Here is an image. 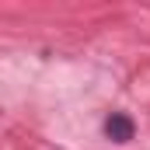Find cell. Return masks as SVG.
<instances>
[{
	"mask_svg": "<svg viewBox=\"0 0 150 150\" xmlns=\"http://www.w3.org/2000/svg\"><path fill=\"white\" fill-rule=\"evenodd\" d=\"M105 136L112 140V143H129L133 136H136V122L129 119V115H122V112H112L108 119H105Z\"/></svg>",
	"mask_w": 150,
	"mask_h": 150,
	"instance_id": "obj_1",
	"label": "cell"
}]
</instances>
